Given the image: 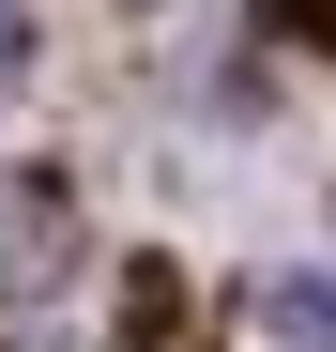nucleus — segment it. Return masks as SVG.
Listing matches in <instances>:
<instances>
[{"label":"nucleus","mask_w":336,"mask_h":352,"mask_svg":"<svg viewBox=\"0 0 336 352\" xmlns=\"http://www.w3.org/2000/svg\"><path fill=\"white\" fill-rule=\"evenodd\" d=\"M275 16H306V46H336V0H275Z\"/></svg>","instance_id":"7ed1b4c3"},{"label":"nucleus","mask_w":336,"mask_h":352,"mask_svg":"<svg viewBox=\"0 0 336 352\" xmlns=\"http://www.w3.org/2000/svg\"><path fill=\"white\" fill-rule=\"evenodd\" d=\"M16 62H31V16H16V0H0V92H16Z\"/></svg>","instance_id":"f03ea898"},{"label":"nucleus","mask_w":336,"mask_h":352,"mask_svg":"<svg viewBox=\"0 0 336 352\" xmlns=\"http://www.w3.org/2000/svg\"><path fill=\"white\" fill-rule=\"evenodd\" d=\"M260 322L291 337V352H336V276H275V291H260Z\"/></svg>","instance_id":"f257e3e1"}]
</instances>
